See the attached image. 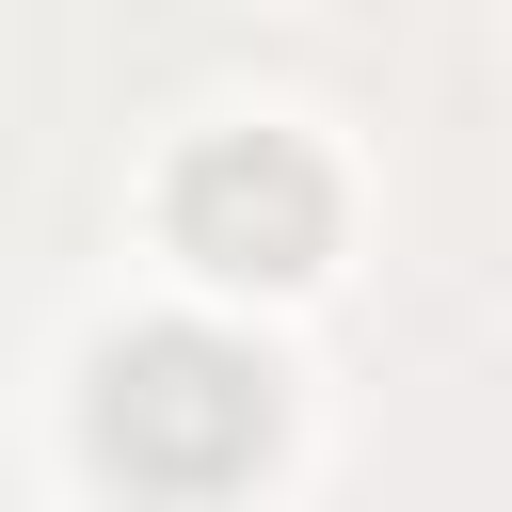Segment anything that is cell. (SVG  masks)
<instances>
[{
  "label": "cell",
  "mask_w": 512,
  "mask_h": 512,
  "mask_svg": "<svg viewBox=\"0 0 512 512\" xmlns=\"http://www.w3.org/2000/svg\"><path fill=\"white\" fill-rule=\"evenodd\" d=\"M96 448L160 496H224L272 448V368H240L224 336H128L96 368Z\"/></svg>",
  "instance_id": "cell-1"
},
{
  "label": "cell",
  "mask_w": 512,
  "mask_h": 512,
  "mask_svg": "<svg viewBox=\"0 0 512 512\" xmlns=\"http://www.w3.org/2000/svg\"><path fill=\"white\" fill-rule=\"evenodd\" d=\"M320 224H336V192H320V160L304 144H208V160H176V240L208 256V272H304L320 256Z\"/></svg>",
  "instance_id": "cell-2"
}]
</instances>
